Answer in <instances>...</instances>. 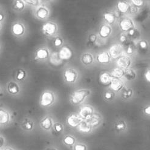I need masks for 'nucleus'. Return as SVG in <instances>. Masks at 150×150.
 I'll return each instance as SVG.
<instances>
[{
	"instance_id": "5701e85b",
	"label": "nucleus",
	"mask_w": 150,
	"mask_h": 150,
	"mask_svg": "<svg viewBox=\"0 0 150 150\" xmlns=\"http://www.w3.org/2000/svg\"><path fill=\"white\" fill-rule=\"evenodd\" d=\"M49 56V53L47 50L45 49H40L36 52V58L38 59H45L47 58Z\"/></svg>"
},
{
	"instance_id": "473e14b6",
	"label": "nucleus",
	"mask_w": 150,
	"mask_h": 150,
	"mask_svg": "<svg viewBox=\"0 0 150 150\" xmlns=\"http://www.w3.org/2000/svg\"><path fill=\"white\" fill-rule=\"evenodd\" d=\"M74 150H86V147L83 145L78 144L74 146Z\"/></svg>"
},
{
	"instance_id": "f257e3e1",
	"label": "nucleus",
	"mask_w": 150,
	"mask_h": 150,
	"mask_svg": "<svg viewBox=\"0 0 150 150\" xmlns=\"http://www.w3.org/2000/svg\"><path fill=\"white\" fill-rule=\"evenodd\" d=\"M90 91L86 90H81L74 91L71 96V100L73 104H78L82 102L86 97L89 95Z\"/></svg>"
},
{
	"instance_id": "4468645a",
	"label": "nucleus",
	"mask_w": 150,
	"mask_h": 150,
	"mask_svg": "<svg viewBox=\"0 0 150 150\" xmlns=\"http://www.w3.org/2000/svg\"><path fill=\"white\" fill-rule=\"evenodd\" d=\"M12 32L15 35H21L24 33V27L21 24L16 23L13 25Z\"/></svg>"
},
{
	"instance_id": "c03bdc74",
	"label": "nucleus",
	"mask_w": 150,
	"mask_h": 150,
	"mask_svg": "<svg viewBox=\"0 0 150 150\" xmlns=\"http://www.w3.org/2000/svg\"><path fill=\"white\" fill-rule=\"evenodd\" d=\"M145 78L148 81H149V71H148L145 74Z\"/></svg>"
},
{
	"instance_id": "c9c22d12",
	"label": "nucleus",
	"mask_w": 150,
	"mask_h": 150,
	"mask_svg": "<svg viewBox=\"0 0 150 150\" xmlns=\"http://www.w3.org/2000/svg\"><path fill=\"white\" fill-rule=\"evenodd\" d=\"M62 40L60 38H56L54 41V45L56 46H59L62 44Z\"/></svg>"
},
{
	"instance_id": "6e6552de",
	"label": "nucleus",
	"mask_w": 150,
	"mask_h": 150,
	"mask_svg": "<svg viewBox=\"0 0 150 150\" xmlns=\"http://www.w3.org/2000/svg\"><path fill=\"white\" fill-rule=\"evenodd\" d=\"M120 26L123 31H128L132 29V28L133 27V21L129 19H124L121 21Z\"/></svg>"
},
{
	"instance_id": "c85d7f7f",
	"label": "nucleus",
	"mask_w": 150,
	"mask_h": 150,
	"mask_svg": "<svg viewBox=\"0 0 150 150\" xmlns=\"http://www.w3.org/2000/svg\"><path fill=\"white\" fill-rule=\"evenodd\" d=\"M25 76V72L23 70H20L17 73L16 78L19 81H22Z\"/></svg>"
},
{
	"instance_id": "a878e982",
	"label": "nucleus",
	"mask_w": 150,
	"mask_h": 150,
	"mask_svg": "<svg viewBox=\"0 0 150 150\" xmlns=\"http://www.w3.org/2000/svg\"><path fill=\"white\" fill-rule=\"evenodd\" d=\"M41 124H42V127L44 129H49L52 127V120L50 118H45V119H44L42 120Z\"/></svg>"
},
{
	"instance_id": "4c0bfd02",
	"label": "nucleus",
	"mask_w": 150,
	"mask_h": 150,
	"mask_svg": "<svg viewBox=\"0 0 150 150\" xmlns=\"http://www.w3.org/2000/svg\"><path fill=\"white\" fill-rule=\"evenodd\" d=\"M125 124H123V123H120V124H117V126H116V128H117V129H119V130L123 129L125 128Z\"/></svg>"
},
{
	"instance_id": "7c9ffc66",
	"label": "nucleus",
	"mask_w": 150,
	"mask_h": 150,
	"mask_svg": "<svg viewBox=\"0 0 150 150\" xmlns=\"http://www.w3.org/2000/svg\"><path fill=\"white\" fill-rule=\"evenodd\" d=\"M23 127L26 130H30L33 127V124L32 122H30L27 121V122H24L23 124Z\"/></svg>"
},
{
	"instance_id": "cd10ccee",
	"label": "nucleus",
	"mask_w": 150,
	"mask_h": 150,
	"mask_svg": "<svg viewBox=\"0 0 150 150\" xmlns=\"http://www.w3.org/2000/svg\"><path fill=\"white\" fill-rule=\"evenodd\" d=\"M93 59L92 56L90 54H84L82 57V62L86 65H88L91 64L93 62Z\"/></svg>"
},
{
	"instance_id": "72a5a7b5",
	"label": "nucleus",
	"mask_w": 150,
	"mask_h": 150,
	"mask_svg": "<svg viewBox=\"0 0 150 150\" xmlns=\"http://www.w3.org/2000/svg\"><path fill=\"white\" fill-rule=\"evenodd\" d=\"M132 2L136 6H140L144 3L143 1H140V0H133Z\"/></svg>"
},
{
	"instance_id": "f8f14e48",
	"label": "nucleus",
	"mask_w": 150,
	"mask_h": 150,
	"mask_svg": "<svg viewBox=\"0 0 150 150\" xmlns=\"http://www.w3.org/2000/svg\"><path fill=\"white\" fill-rule=\"evenodd\" d=\"M86 121L88 124L90 126L95 127L98 125L99 124L100 121V118L98 115H92L89 118L86 119Z\"/></svg>"
},
{
	"instance_id": "f3484780",
	"label": "nucleus",
	"mask_w": 150,
	"mask_h": 150,
	"mask_svg": "<svg viewBox=\"0 0 150 150\" xmlns=\"http://www.w3.org/2000/svg\"><path fill=\"white\" fill-rule=\"evenodd\" d=\"M7 90L9 93L13 94V95H15V94L18 93L19 91H20L18 86L15 82L9 83L7 86Z\"/></svg>"
},
{
	"instance_id": "3c124183",
	"label": "nucleus",
	"mask_w": 150,
	"mask_h": 150,
	"mask_svg": "<svg viewBox=\"0 0 150 150\" xmlns=\"http://www.w3.org/2000/svg\"><path fill=\"white\" fill-rule=\"evenodd\" d=\"M25 2H27L28 3H30V4H35L36 1H25Z\"/></svg>"
},
{
	"instance_id": "9b49d317",
	"label": "nucleus",
	"mask_w": 150,
	"mask_h": 150,
	"mask_svg": "<svg viewBox=\"0 0 150 150\" xmlns=\"http://www.w3.org/2000/svg\"><path fill=\"white\" fill-rule=\"evenodd\" d=\"M110 87L114 91H119L123 87V82L119 78H113L111 82Z\"/></svg>"
},
{
	"instance_id": "de8ad7c7",
	"label": "nucleus",
	"mask_w": 150,
	"mask_h": 150,
	"mask_svg": "<svg viewBox=\"0 0 150 150\" xmlns=\"http://www.w3.org/2000/svg\"><path fill=\"white\" fill-rule=\"evenodd\" d=\"M149 108H150L149 107H148V108H146L145 109V112H146V114H148V115H149V113H150V109Z\"/></svg>"
},
{
	"instance_id": "49530a36",
	"label": "nucleus",
	"mask_w": 150,
	"mask_h": 150,
	"mask_svg": "<svg viewBox=\"0 0 150 150\" xmlns=\"http://www.w3.org/2000/svg\"><path fill=\"white\" fill-rule=\"evenodd\" d=\"M132 52H133V49H132V48H131V47H128V49H127V53H129V54H130V53H131Z\"/></svg>"
},
{
	"instance_id": "ea45409f",
	"label": "nucleus",
	"mask_w": 150,
	"mask_h": 150,
	"mask_svg": "<svg viewBox=\"0 0 150 150\" xmlns=\"http://www.w3.org/2000/svg\"><path fill=\"white\" fill-rule=\"evenodd\" d=\"M140 47L142 48V49H145V48H146V46H147L146 42H145V41H142V42H140Z\"/></svg>"
},
{
	"instance_id": "423d86ee",
	"label": "nucleus",
	"mask_w": 150,
	"mask_h": 150,
	"mask_svg": "<svg viewBox=\"0 0 150 150\" xmlns=\"http://www.w3.org/2000/svg\"><path fill=\"white\" fill-rule=\"evenodd\" d=\"M93 115V108L90 106H84L82 107L79 111V116L85 120L89 118Z\"/></svg>"
},
{
	"instance_id": "aec40b11",
	"label": "nucleus",
	"mask_w": 150,
	"mask_h": 150,
	"mask_svg": "<svg viewBox=\"0 0 150 150\" xmlns=\"http://www.w3.org/2000/svg\"><path fill=\"white\" fill-rule=\"evenodd\" d=\"M124 71L120 68H115L112 71L111 76L115 78H120L124 76Z\"/></svg>"
},
{
	"instance_id": "f704fd0d",
	"label": "nucleus",
	"mask_w": 150,
	"mask_h": 150,
	"mask_svg": "<svg viewBox=\"0 0 150 150\" xmlns=\"http://www.w3.org/2000/svg\"><path fill=\"white\" fill-rule=\"evenodd\" d=\"M131 94H132V91H131V90H128L127 91H125L124 93V97L125 98H127L130 96L131 95Z\"/></svg>"
},
{
	"instance_id": "b1692460",
	"label": "nucleus",
	"mask_w": 150,
	"mask_h": 150,
	"mask_svg": "<svg viewBox=\"0 0 150 150\" xmlns=\"http://www.w3.org/2000/svg\"><path fill=\"white\" fill-rule=\"evenodd\" d=\"M117 8L119 11L122 13H125L127 12L129 8V6L128 4L124 2H119L117 4Z\"/></svg>"
},
{
	"instance_id": "8fccbe9b",
	"label": "nucleus",
	"mask_w": 150,
	"mask_h": 150,
	"mask_svg": "<svg viewBox=\"0 0 150 150\" xmlns=\"http://www.w3.org/2000/svg\"><path fill=\"white\" fill-rule=\"evenodd\" d=\"M134 33V30L133 29H131V30H129V34L130 35H133Z\"/></svg>"
},
{
	"instance_id": "2eb2a0df",
	"label": "nucleus",
	"mask_w": 150,
	"mask_h": 150,
	"mask_svg": "<svg viewBox=\"0 0 150 150\" xmlns=\"http://www.w3.org/2000/svg\"><path fill=\"white\" fill-rule=\"evenodd\" d=\"M9 120V115L4 110H0V124H6Z\"/></svg>"
},
{
	"instance_id": "09e8293b",
	"label": "nucleus",
	"mask_w": 150,
	"mask_h": 150,
	"mask_svg": "<svg viewBox=\"0 0 150 150\" xmlns=\"http://www.w3.org/2000/svg\"><path fill=\"white\" fill-rule=\"evenodd\" d=\"M4 16L3 14H2L1 13H0V21H1L4 20Z\"/></svg>"
},
{
	"instance_id": "0eeeda50",
	"label": "nucleus",
	"mask_w": 150,
	"mask_h": 150,
	"mask_svg": "<svg viewBox=\"0 0 150 150\" xmlns=\"http://www.w3.org/2000/svg\"><path fill=\"white\" fill-rule=\"evenodd\" d=\"M112 78H113L111 76V75L110 74L107 72H104L100 74L99 79L101 83L103 84L104 86H109L110 85Z\"/></svg>"
},
{
	"instance_id": "37998d69",
	"label": "nucleus",
	"mask_w": 150,
	"mask_h": 150,
	"mask_svg": "<svg viewBox=\"0 0 150 150\" xmlns=\"http://www.w3.org/2000/svg\"><path fill=\"white\" fill-rule=\"evenodd\" d=\"M4 140L3 137H0V148L2 147L4 145Z\"/></svg>"
},
{
	"instance_id": "9d476101",
	"label": "nucleus",
	"mask_w": 150,
	"mask_h": 150,
	"mask_svg": "<svg viewBox=\"0 0 150 150\" xmlns=\"http://www.w3.org/2000/svg\"><path fill=\"white\" fill-rule=\"evenodd\" d=\"M42 31L45 34L51 35L55 32L56 26L52 23H47L43 25Z\"/></svg>"
},
{
	"instance_id": "e433bc0d",
	"label": "nucleus",
	"mask_w": 150,
	"mask_h": 150,
	"mask_svg": "<svg viewBox=\"0 0 150 150\" xmlns=\"http://www.w3.org/2000/svg\"><path fill=\"white\" fill-rule=\"evenodd\" d=\"M56 131H58V132H60L62 130V127L61 124H56L54 127Z\"/></svg>"
},
{
	"instance_id": "a19ab883",
	"label": "nucleus",
	"mask_w": 150,
	"mask_h": 150,
	"mask_svg": "<svg viewBox=\"0 0 150 150\" xmlns=\"http://www.w3.org/2000/svg\"><path fill=\"white\" fill-rule=\"evenodd\" d=\"M105 97L107 99H110L112 98V94L111 93H110V92H107V93H105Z\"/></svg>"
},
{
	"instance_id": "a18cd8bd",
	"label": "nucleus",
	"mask_w": 150,
	"mask_h": 150,
	"mask_svg": "<svg viewBox=\"0 0 150 150\" xmlns=\"http://www.w3.org/2000/svg\"><path fill=\"white\" fill-rule=\"evenodd\" d=\"M120 41H121V42H125V40H126V38H125V36H122L120 37Z\"/></svg>"
},
{
	"instance_id": "7ed1b4c3",
	"label": "nucleus",
	"mask_w": 150,
	"mask_h": 150,
	"mask_svg": "<svg viewBox=\"0 0 150 150\" xmlns=\"http://www.w3.org/2000/svg\"><path fill=\"white\" fill-rule=\"evenodd\" d=\"M53 100L54 97L53 94L49 91H45L42 95L41 99V104L44 107L48 106L52 104Z\"/></svg>"
},
{
	"instance_id": "39448f33",
	"label": "nucleus",
	"mask_w": 150,
	"mask_h": 150,
	"mask_svg": "<svg viewBox=\"0 0 150 150\" xmlns=\"http://www.w3.org/2000/svg\"><path fill=\"white\" fill-rule=\"evenodd\" d=\"M58 55L61 60H67L71 57L72 52L68 47L64 46L59 51Z\"/></svg>"
},
{
	"instance_id": "79ce46f5",
	"label": "nucleus",
	"mask_w": 150,
	"mask_h": 150,
	"mask_svg": "<svg viewBox=\"0 0 150 150\" xmlns=\"http://www.w3.org/2000/svg\"><path fill=\"white\" fill-rule=\"evenodd\" d=\"M130 11L132 13H135L137 12V8L136 7H130Z\"/></svg>"
},
{
	"instance_id": "a211bd4d",
	"label": "nucleus",
	"mask_w": 150,
	"mask_h": 150,
	"mask_svg": "<svg viewBox=\"0 0 150 150\" xmlns=\"http://www.w3.org/2000/svg\"><path fill=\"white\" fill-rule=\"evenodd\" d=\"M111 31V29L109 25H102L100 28V35L103 38L107 37L110 34Z\"/></svg>"
},
{
	"instance_id": "dca6fc26",
	"label": "nucleus",
	"mask_w": 150,
	"mask_h": 150,
	"mask_svg": "<svg viewBox=\"0 0 150 150\" xmlns=\"http://www.w3.org/2000/svg\"><path fill=\"white\" fill-rule=\"evenodd\" d=\"M91 126L88 125L86 120H83L78 125L79 130L82 133H88L91 130Z\"/></svg>"
},
{
	"instance_id": "bb28decb",
	"label": "nucleus",
	"mask_w": 150,
	"mask_h": 150,
	"mask_svg": "<svg viewBox=\"0 0 150 150\" xmlns=\"http://www.w3.org/2000/svg\"><path fill=\"white\" fill-rule=\"evenodd\" d=\"M104 18L105 20L106 21H107L108 23L111 24L113 23L115 20V17L113 14H112L111 13H106L104 15Z\"/></svg>"
},
{
	"instance_id": "1a4fd4ad",
	"label": "nucleus",
	"mask_w": 150,
	"mask_h": 150,
	"mask_svg": "<svg viewBox=\"0 0 150 150\" xmlns=\"http://www.w3.org/2000/svg\"><path fill=\"white\" fill-rule=\"evenodd\" d=\"M130 64L131 60L128 57H127V56H121L117 62L118 66L123 69H127L130 65Z\"/></svg>"
},
{
	"instance_id": "2f4dec72",
	"label": "nucleus",
	"mask_w": 150,
	"mask_h": 150,
	"mask_svg": "<svg viewBox=\"0 0 150 150\" xmlns=\"http://www.w3.org/2000/svg\"><path fill=\"white\" fill-rule=\"evenodd\" d=\"M15 7L17 9H18V10H22V9L24 7V4L23 2L21 1H16L15 3Z\"/></svg>"
},
{
	"instance_id": "603ef678",
	"label": "nucleus",
	"mask_w": 150,
	"mask_h": 150,
	"mask_svg": "<svg viewBox=\"0 0 150 150\" xmlns=\"http://www.w3.org/2000/svg\"><path fill=\"white\" fill-rule=\"evenodd\" d=\"M4 150H13V149H11V148H6Z\"/></svg>"
},
{
	"instance_id": "58836bf2",
	"label": "nucleus",
	"mask_w": 150,
	"mask_h": 150,
	"mask_svg": "<svg viewBox=\"0 0 150 150\" xmlns=\"http://www.w3.org/2000/svg\"><path fill=\"white\" fill-rule=\"evenodd\" d=\"M96 40V36L95 35H91L89 38V41L91 42H95Z\"/></svg>"
},
{
	"instance_id": "c756f323",
	"label": "nucleus",
	"mask_w": 150,
	"mask_h": 150,
	"mask_svg": "<svg viewBox=\"0 0 150 150\" xmlns=\"http://www.w3.org/2000/svg\"><path fill=\"white\" fill-rule=\"evenodd\" d=\"M64 143L65 144H67L68 145H73L74 144V139L72 137L67 136V137H66L64 139Z\"/></svg>"
},
{
	"instance_id": "ddd939ff",
	"label": "nucleus",
	"mask_w": 150,
	"mask_h": 150,
	"mask_svg": "<svg viewBox=\"0 0 150 150\" xmlns=\"http://www.w3.org/2000/svg\"><path fill=\"white\" fill-rule=\"evenodd\" d=\"M64 78L67 82H73L76 79V74L71 70H66L64 73Z\"/></svg>"
},
{
	"instance_id": "f03ea898",
	"label": "nucleus",
	"mask_w": 150,
	"mask_h": 150,
	"mask_svg": "<svg viewBox=\"0 0 150 150\" xmlns=\"http://www.w3.org/2000/svg\"><path fill=\"white\" fill-rule=\"evenodd\" d=\"M124 52V49L120 45L115 44L111 47L110 49V54L113 59H117L121 57Z\"/></svg>"
},
{
	"instance_id": "412c9836",
	"label": "nucleus",
	"mask_w": 150,
	"mask_h": 150,
	"mask_svg": "<svg viewBox=\"0 0 150 150\" xmlns=\"http://www.w3.org/2000/svg\"><path fill=\"white\" fill-rule=\"evenodd\" d=\"M50 62L54 65H58L61 63L62 60L59 58L58 53H53L50 56Z\"/></svg>"
},
{
	"instance_id": "6ab92c4d",
	"label": "nucleus",
	"mask_w": 150,
	"mask_h": 150,
	"mask_svg": "<svg viewBox=\"0 0 150 150\" xmlns=\"http://www.w3.org/2000/svg\"><path fill=\"white\" fill-rule=\"evenodd\" d=\"M97 59L100 63H107L110 61V56L107 53L102 52L98 56Z\"/></svg>"
},
{
	"instance_id": "393cba45",
	"label": "nucleus",
	"mask_w": 150,
	"mask_h": 150,
	"mask_svg": "<svg viewBox=\"0 0 150 150\" xmlns=\"http://www.w3.org/2000/svg\"><path fill=\"white\" fill-rule=\"evenodd\" d=\"M48 15V11L44 7H41L37 11V15L40 18H45Z\"/></svg>"
},
{
	"instance_id": "4be33fe9",
	"label": "nucleus",
	"mask_w": 150,
	"mask_h": 150,
	"mask_svg": "<svg viewBox=\"0 0 150 150\" xmlns=\"http://www.w3.org/2000/svg\"><path fill=\"white\" fill-rule=\"evenodd\" d=\"M124 76L128 81H131V80H133L136 78V74L133 70L127 69L124 71Z\"/></svg>"
},
{
	"instance_id": "20e7f679",
	"label": "nucleus",
	"mask_w": 150,
	"mask_h": 150,
	"mask_svg": "<svg viewBox=\"0 0 150 150\" xmlns=\"http://www.w3.org/2000/svg\"><path fill=\"white\" fill-rule=\"evenodd\" d=\"M82 121L83 119L79 115L73 114L69 117L67 119V123L71 127H76L78 126Z\"/></svg>"
}]
</instances>
